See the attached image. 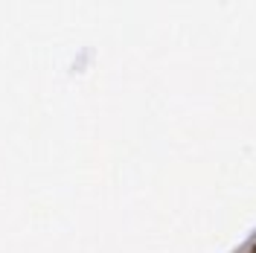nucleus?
Instances as JSON below:
<instances>
[]
</instances>
